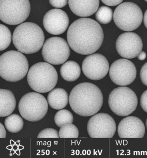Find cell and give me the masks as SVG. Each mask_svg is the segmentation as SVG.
I'll list each match as a JSON object with an SVG mask.
<instances>
[{"label":"cell","instance_id":"26","mask_svg":"<svg viewBox=\"0 0 147 158\" xmlns=\"http://www.w3.org/2000/svg\"><path fill=\"white\" fill-rule=\"evenodd\" d=\"M59 133L53 128H46L40 132L37 138H59Z\"/></svg>","mask_w":147,"mask_h":158},{"label":"cell","instance_id":"27","mask_svg":"<svg viewBox=\"0 0 147 158\" xmlns=\"http://www.w3.org/2000/svg\"><path fill=\"white\" fill-rule=\"evenodd\" d=\"M69 0H49V3L55 8H63L68 4Z\"/></svg>","mask_w":147,"mask_h":158},{"label":"cell","instance_id":"22","mask_svg":"<svg viewBox=\"0 0 147 158\" xmlns=\"http://www.w3.org/2000/svg\"><path fill=\"white\" fill-rule=\"evenodd\" d=\"M112 9L107 6L100 7L96 12L95 17L97 22L102 24H107L111 22L113 18Z\"/></svg>","mask_w":147,"mask_h":158},{"label":"cell","instance_id":"33","mask_svg":"<svg viewBox=\"0 0 147 158\" xmlns=\"http://www.w3.org/2000/svg\"><path fill=\"white\" fill-rule=\"evenodd\" d=\"M143 20L145 27L147 29V10L145 12L144 15Z\"/></svg>","mask_w":147,"mask_h":158},{"label":"cell","instance_id":"23","mask_svg":"<svg viewBox=\"0 0 147 158\" xmlns=\"http://www.w3.org/2000/svg\"><path fill=\"white\" fill-rule=\"evenodd\" d=\"M54 120L56 125L61 128L65 123H73L74 116L72 113L67 110H60L55 114Z\"/></svg>","mask_w":147,"mask_h":158},{"label":"cell","instance_id":"28","mask_svg":"<svg viewBox=\"0 0 147 158\" xmlns=\"http://www.w3.org/2000/svg\"><path fill=\"white\" fill-rule=\"evenodd\" d=\"M140 77L142 83L147 86V62L144 64L141 69Z\"/></svg>","mask_w":147,"mask_h":158},{"label":"cell","instance_id":"3","mask_svg":"<svg viewBox=\"0 0 147 158\" xmlns=\"http://www.w3.org/2000/svg\"><path fill=\"white\" fill-rule=\"evenodd\" d=\"M12 39L18 51L31 54L40 50L43 46L45 36L39 26L32 22H25L16 28Z\"/></svg>","mask_w":147,"mask_h":158},{"label":"cell","instance_id":"1","mask_svg":"<svg viewBox=\"0 0 147 158\" xmlns=\"http://www.w3.org/2000/svg\"><path fill=\"white\" fill-rule=\"evenodd\" d=\"M104 38L100 25L91 18H81L75 20L67 33L70 47L77 53L84 55L92 54L98 50Z\"/></svg>","mask_w":147,"mask_h":158},{"label":"cell","instance_id":"24","mask_svg":"<svg viewBox=\"0 0 147 158\" xmlns=\"http://www.w3.org/2000/svg\"><path fill=\"white\" fill-rule=\"evenodd\" d=\"M60 138H78L79 132L78 128L73 123H65L61 127L59 132Z\"/></svg>","mask_w":147,"mask_h":158},{"label":"cell","instance_id":"34","mask_svg":"<svg viewBox=\"0 0 147 158\" xmlns=\"http://www.w3.org/2000/svg\"><path fill=\"white\" fill-rule=\"evenodd\" d=\"M146 126L147 129V119L146 120Z\"/></svg>","mask_w":147,"mask_h":158},{"label":"cell","instance_id":"30","mask_svg":"<svg viewBox=\"0 0 147 158\" xmlns=\"http://www.w3.org/2000/svg\"><path fill=\"white\" fill-rule=\"evenodd\" d=\"M101 1L107 6L113 7L121 4L123 0H101Z\"/></svg>","mask_w":147,"mask_h":158},{"label":"cell","instance_id":"8","mask_svg":"<svg viewBox=\"0 0 147 158\" xmlns=\"http://www.w3.org/2000/svg\"><path fill=\"white\" fill-rule=\"evenodd\" d=\"M114 23L119 29L132 31L139 27L143 20L142 10L138 5L131 2L119 5L113 15Z\"/></svg>","mask_w":147,"mask_h":158},{"label":"cell","instance_id":"9","mask_svg":"<svg viewBox=\"0 0 147 158\" xmlns=\"http://www.w3.org/2000/svg\"><path fill=\"white\" fill-rule=\"evenodd\" d=\"M31 11L29 0H0V19L10 25L24 22Z\"/></svg>","mask_w":147,"mask_h":158},{"label":"cell","instance_id":"32","mask_svg":"<svg viewBox=\"0 0 147 158\" xmlns=\"http://www.w3.org/2000/svg\"><path fill=\"white\" fill-rule=\"evenodd\" d=\"M146 56L147 55L145 52L144 51H141L140 53L138 55L137 58H138V60H141V61H142V60H145L146 59Z\"/></svg>","mask_w":147,"mask_h":158},{"label":"cell","instance_id":"29","mask_svg":"<svg viewBox=\"0 0 147 158\" xmlns=\"http://www.w3.org/2000/svg\"><path fill=\"white\" fill-rule=\"evenodd\" d=\"M140 105L143 110L147 113V90L145 91L141 96Z\"/></svg>","mask_w":147,"mask_h":158},{"label":"cell","instance_id":"13","mask_svg":"<svg viewBox=\"0 0 147 158\" xmlns=\"http://www.w3.org/2000/svg\"><path fill=\"white\" fill-rule=\"evenodd\" d=\"M109 69L107 58L99 53H94L86 57L82 64L85 76L91 80H100L105 78Z\"/></svg>","mask_w":147,"mask_h":158},{"label":"cell","instance_id":"31","mask_svg":"<svg viewBox=\"0 0 147 158\" xmlns=\"http://www.w3.org/2000/svg\"><path fill=\"white\" fill-rule=\"evenodd\" d=\"M6 137V130L2 123H0V138H5Z\"/></svg>","mask_w":147,"mask_h":158},{"label":"cell","instance_id":"10","mask_svg":"<svg viewBox=\"0 0 147 158\" xmlns=\"http://www.w3.org/2000/svg\"><path fill=\"white\" fill-rule=\"evenodd\" d=\"M69 46L64 39L52 37L44 43L42 56L46 62L54 65L63 64L70 56Z\"/></svg>","mask_w":147,"mask_h":158},{"label":"cell","instance_id":"2","mask_svg":"<svg viewBox=\"0 0 147 158\" xmlns=\"http://www.w3.org/2000/svg\"><path fill=\"white\" fill-rule=\"evenodd\" d=\"M100 89L92 83L83 82L73 88L69 95V104L75 113L89 117L97 113L103 103Z\"/></svg>","mask_w":147,"mask_h":158},{"label":"cell","instance_id":"19","mask_svg":"<svg viewBox=\"0 0 147 158\" xmlns=\"http://www.w3.org/2000/svg\"><path fill=\"white\" fill-rule=\"evenodd\" d=\"M16 106V100L13 93L7 89H0V117H7L11 114Z\"/></svg>","mask_w":147,"mask_h":158},{"label":"cell","instance_id":"15","mask_svg":"<svg viewBox=\"0 0 147 158\" xmlns=\"http://www.w3.org/2000/svg\"><path fill=\"white\" fill-rule=\"evenodd\" d=\"M69 18L67 14L60 9H53L44 16L43 24L49 34L54 35L64 34L69 25Z\"/></svg>","mask_w":147,"mask_h":158},{"label":"cell","instance_id":"20","mask_svg":"<svg viewBox=\"0 0 147 158\" xmlns=\"http://www.w3.org/2000/svg\"><path fill=\"white\" fill-rule=\"evenodd\" d=\"M60 73L62 78L67 81H75L81 75V68L77 62L68 61L62 65L60 69Z\"/></svg>","mask_w":147,"mask_h":158},{"label":"cell","instance_id":"25","mask_svg":"<svg viewBox=\"0 0 147 158\" xmlns=\"http://www.w3.org/2000/svg\"><path fill=\"white\" fill-rule=\"evenodd\" d=\"M1 28V45L0 51H2L8 48L11 42L12 36L10 30L4 25L0 24Z\"/></svg>","mask_w":147,"mask_h":158},{"label":"cell","instance_id":"6","mask_svg":"<svg viewBox=\"0 0 147 158\" xmlns=\"http://www.w3.org/2000/svg\"><path fill=\"white\" fill-rule=\"evenodd\" d=\"M48 102L38 92H31L25 94L19 102L18 108L22 118L36 122L42 120L48 112Z\"/></svg>","mask_w":147,"mask_h":158},{"label":"cell","instance_id":"35","mask_svg":"<svg viewBox=\"0 0 147 158\" xmlns=\"http://www.w3.org/2000/svg\"><path fill=\"white\" fill-rule=\"evenodd\" d=\"M145 1L146 2H147V0H145Z\"/></svg>","mask_w":147,"mask_h":158},{"label":"cell","instance_id":"16","mask_svg":"<svg viewBox=\"0 0 147 158\" xmlns=\"http://www.w3.org/2000/svg\"><path fill=\"white\" fill-rule=\"evenodd\" d=\"M145 131L143 122L134 116L123 118L118 126V134L121 138H143Z\"/></svg>","mask_w":147,"mask_h":158},{"label":"cell","instance_id":"4","mask_svg":"<svg viewBox=\"0 0 147 158\" xmlns=\"http://www.w3.org/2000/svg\"><path fill=\"white\" fill-rule=\"evenodd\" d=\"M29 68L27 59L20 52L10 50L0 56V76L7 81L22 80L27 73Z\"/></svg>","mask_w":147,"mask_h":158},{"label":"cell","instance_id":"21","mask_svg":"<svg viewBox=\"0 0 147 158\" xmlns=\"http://www.w3.org/2000/svg\"><path fill=\"white\" fill-rule=\"evenodd\" d=\"M5 125L8 131L12 133H17L22 130L24 122L19 115L14 114L10 115L6 118Z\"/></svg>","mask_w":147,"mask_h":158},{"label":"cell","instance_id":"7","mask_svg":"<svg viewBox=\"0 0 147 158\" xmlns=\"http://www.w3.org/2000/svg\"><path fill=\"white\" fill-rule=\"evenodd\" d=\"M108 104L111 110L117 115L126 117L136 110L138 105V98L130 88L118 87L110 92Z\"/></svg>","mask_w":147,"mask_h":158},{"label":"cell","instance_id":"5","mask_svg":"<svg viewBox=\"0 0 147 158\" xmlns=\"http://www.w3.org/2000/svg\"><path fill=\"white\" fill-rule=\"evenodd\" d=\"M27 82L33 90L39 93H47L56 85L58 74L50 63L40 62L34 64L28 73Z\"/></svg>","mask_w":147,"mask_h":158},{"label":"cell","instance_id":"11","mask_svg":"<svg viewBox=\"0 0 147 158\" xmlns=\"http://www.w3.org/2000/svg\"><path fill=\"white\" fill-rule=\"evenodd\" d=\"M87 129L91 138H111L115 134L116 124L110 115L100 113L95 114L90 118Z\"/></svg>","mask_w":147,"mask_h":158},{"label":"cell","instance_id":"17","mask_svg":"<svg viewBox=\"0 0 147 158\" xmlns=\"http://www.w3.org/2000/svg\"><path fill=\"white\" fill-rule=\"evenodd\" d=\"M72 12L77 16L88 17L95 13L98 9L99 0H69Z\"/></svg>","mask_w":147,"mask_h":158},{"label":"cell","instance_id":"18","mask_svg":"<svg viewBox=\"0 0 147 158\" xmlns=\"http://www.w3.org/2000/svg\"><path fill=\"white\" fill-rule=\"evenodd\" d=\"M49 106L55 110H62L68 105L69 97L66 90L62 88H55L50 91L47 97Z\"/></svg>","mask_w":147,"mask_h":158},{"label":"cell","instance_id":"14","mask_svg":"<svg viewBox=\"0 0 147 158\" xmlns=\"http://www.w3.org/2000/svg\"><path fill=\"white\" fill-rule=\"evenodd\" d=\"M118 53L123 58L133 59L142 51V40L138 34L133 32H125L120 35L116 42Z\"/></svg>","mask_w":147,"mask_h":158},{"label":"cell","instance_id":"12","mask_svg":"<svg viewBox=\"0 0 147 158\" xmlns=\"http://www.w3.org/2000/svg\"><path fill=\"white\" fill-rule=\"evenodd\" d=\"M137 70L134 63L126 59L116 60L109 69V76L115 84L125 86L132 84L135 80Z\"/></svg>","mask_w":147,"mask_h":158}]
</instances>
